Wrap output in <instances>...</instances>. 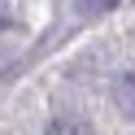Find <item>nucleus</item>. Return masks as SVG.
Returning a JSON list of instances; mask_svg holds the SVG:
<instances>
[{
	"label": "nucleus",
	"instance_id": "nucleus-1",
	"mask_svg": "<svg viewBox=\"0 0 135 135\" xmlns=\"http://www.w3.org/2000/svg\"><path fill=\"white\" fill-rule=\"evenodd\" d=\"M113 105L122 109L126 118H135V70L118 74V83H113Z\"/></svg>",
	"mask_w": 135,
	"mask_h": 135
},
{
	"label": "nucleus",
	"instance_id": "nucleus-2",
	"mask_svg": "<svg viewBox=\"0 0 135 135\" xmlns=\"http://www.w3.org/2000/svg\"><path fill=\"white\" fill-rule=\"evenodd\" d=\"M48 135H91V131H87L83 118H57V122L48 126Z\"/></svg>",
	"mask_w": 135,
	"mask_h": 135
},
{
	"label": "nucleus",
	"instance_id": "nucleus-3",
	"mask_svg": "<svg viewBox=\"0 0 135 135\" xmlns=\"http://www.w3.org/2000/svg\"><path fill=\"white\" fill-rule=\"evenodd\" d=\"M0 31H4V9H0Z\"/></svg>",
	"mask_w": 135,
	"mask_h": 135
}]
</instances>
